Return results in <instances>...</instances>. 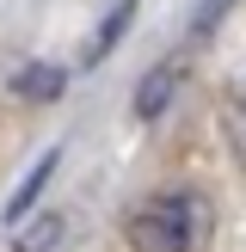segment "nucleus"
<instances>
[{
	"label": "nucleus",
	"mask_w": 246,
	"mask_h": 252,
	"mask_svg": "<svg viewBox=\"0 0 246 252\" xmlns=\"http://www.w3.org/2000/svg\"><path fill=\"white\" fill-rule=\"evenodd\" d=\"M56 166H62V142H49V154H37V160H31V172L19 179V191H12V197H6V209H0V221H6V228H12V221H25V216L37 209V197H43V185L56 179Z\"/></svg>",
	"instance_id": "f03ea898"
},
{
	"label": "nucleus",
	"mask_w": 246,
	"mask_h": 252,
	"mask_svg": "<svg viewBox=\"0 0 246 252\" xmlns=\"http://www.w3.org/2000/svg\"><path fill=\"white\" fill-rule=\"evenodd\" d=\"M209 240H215V203L197 185H160L123 209L129 252H209Z\"/></svg>",
	"instance_id": "f257e3e1"
},
{
	"label": "nucleus",
	"mask_w": 246,
	"mask_h": 252,
	"mask_svg": "<svg viewBox=\"0 0 246 252\" xmlns=\"http://www.w3.org/2000/svg\"><path fill=\"white\" fill-rule=\"evenodd\" d=\"M62 86H68V68H62V62H25V68L12 74V93H19L25 105L62 98Z\"/></svg>",
	"instance_id": "39448f33"
},
{
	"label": "nucleus",
	"mask_w": 246,
	"mask_h": 252,
	"mask_svg": "<svg viewBox=\"0 0 246 252\" xmlns=\"http://www.w3.org/2000/svg\"><path fill=\"white\" fill-rule=\"evenodd\" d=\"M228 6H234V0H209V6L197 12V19H191V43H197V37H209V31H215V19H221Z\"/></svg>",
	"instance_id": "0eeeda50"
},
{
	"label": "nucleus",
	"mask_w": 246,
	"mask_h": 252,
	"mask_svg": "<svg viewBox=\"0 0 246 252\" xmlns=\"http://www.w3.org/2000/svg\"><path fill=\"white\" fill-rule=\"evenodd\" d=\"M179 80H184V62H179V56H172V62H160L154 74H142V86H135V117H142V123H154L160 111L172 105V86H179Z\"/></svg>",
	"instance_id": "20e7f679"
},
{
	"label": "nucleus",
	"mask_w": 246,
	"mask_h": 252,
	"mask_svg": "<svg viewBox=\"0 0 246 252\" xmlns=\"http://www.w3.org/2000/svg\"><path fill=\"white\" fill-rule=\"evenodd\" d=\"M221 135H228V154H234V166L246 172V62L234 68L228 93H221Z\"/></svg>",
	"instance_id": "7ed1b4c3"
},
{
	"label": "nucleus",
	"mask_w": 246,
	"mask_h": 252,
	"mask_svg": "<svg viewBox=\"0 0 246 252\" xmlns=\"http://www.w3.org/2000/svg\"><path fill=\"white\" fill-rule=\"evenodd\" d=\"M56 234H62V216L37 221V228H31V246H25V252H43V246H56Z\"/></svg>",
	"instance_id": "6e6552de"
},
{
	"label": "nucleus",
	"mask_w": 246,
	"mask_h": 252,
	"mask_svg": "<svg viewBox=\"0 0 246 252\" xmlns=\"http://www.w3.org/2000/svg\"><path fill=\"white\" fill-rule=\"evenodd\" d=\"M129 12H135V0H117V6L105 12V25H98L92 43H86V62H98V56H111V49H117V37H123V25H129Z\"/></svg>",
	"instance_id": "423d86ee"
}]
</instances>
